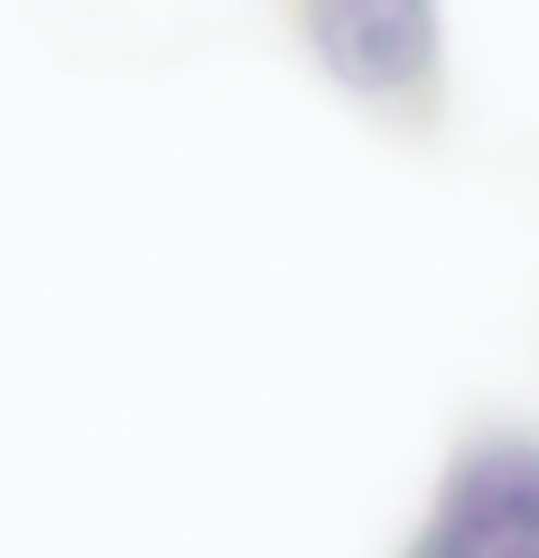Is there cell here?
<instances>
[{
  "label": "cell",
  "instance_id": "6da1fadb",
  "mask_svg": "<svg viewBox=\"0 0 539 558\" xmlns=\"http://www.w3.org/2000/svg\"><path fill=\"white\" fill-rule=\"evenodd\" d=\"M298 47L344 102L428 131L446 94V10L438 0H298Z\"/></svg>",
  "mask_w": 539,
  "mask_h": 558
},
{
  "label": "cell",
  "instance_id": "7a4b0ae2",
  "mask_svg": "<svg viewBox=\"0 0 539 558\" xmlns=\"http://www.w3.org/2000/svg\"><path fill=\"white\" fill-rule=\"evenodd\" d=\"M409 558H539V428H475L446 457Z\"/></svg>",
  "mask_w": 539,
  "mask_h": 558
}]
</instances>
